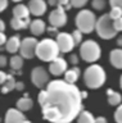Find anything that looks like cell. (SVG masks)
<instances>
[{
  "instance_id": "1",
  "label": "cell",
  "mask_w": 122,
  "mask_h": 123,
  "mask_svg": "<svg viewBox=\"0 0 122 123\" xmlns=\"http://www.w3.org/2000/svg\"><path fill=\"white\" fill-rule=\"evenodd\" d=\"M37 100L44 119L50 123H71L83 110L81 91L64 80L50 81Z\"/></svg>"
},
{
  "instance_id": "2",
  "label": "cell",
  "mask_w": 122,
  "mask_h": 123,
  "mask_svg": "<svg viewBox=\"0 0 122 123\" xmlns=\"http://www.w3.org/2000/svg\"><path fill=\"white\" fill-rule=\"evenodd\" d=\"M59 46L55 40L53 38H44L37 44L36 48V56L43 62H53L55 58L59 56Z\"/></svg>"
},
{
  "instance_id": "3",
  "label": "cell",
  "mask_w": 122,
  "mask_h": 123,
  "mask_svg": "<svg viewBox=\"0 0 122 123\" xmlns=\"http://www.w3.org/2000/svg\"><path fill=\"white\" fill-rule=\"evenodd\" d=\"M105 72L100 65L98 64H91L90 67H87L83 73V81L87 87L93 88H99L105 83Z\"/></svg>"
},
{
  "instance_id": "4",
  "label": "cell",
  "mask_w": 122,
  "mask_h": 123,
  "mask_svg": "<svg viewBox=\"0 0 122 123\" xmlns=\"http://www.w3.org/2000/svg\"><path fill=\"white\" fill-rule=\"evenodd\" d=\"M95 31H96L98 36L104 40H110V38L116 37L118 33V31L114 28L113 19L110 18L109 14H103L102 17L98 18Z\"/></svg>"
},
{
  "instance_id": "5",
  "label": "cell",
  "mask_w": 122,
  "mask_h": 123,
  "mask_svg": "<svg viewBox=\"0 0 122 123\" xmlns=\"http://www.w3.org/2000/svg\"><path fill=\"white\" fill-rule=\"evenodd\" d=\"M96 17H95L94 12H90L89 9H83L78 12L75 18V23L77 30H80L82 33H90L95 30L96 26Z\"/></svg>"
},
{
  "instance_id": "6",
  "label": "cell",
  "mask_w": 122,
  "mask_h": 123,
  "mask_svg": "<svg viewBox=\"0 0 122 123\" xmlns=\"http://www.w3.org/2000/svg\"><path fill=\"white\" fill-rule=\"evenodd\" d=\"M102 55V49L99 44L94 40H86L82 42L80 46V56L82 60L87 62V63H94L96 62Z\"/></svg>"
},
{
  "instance_id": "7",
  "label": "cell",
  "mask_w": 122,
  "mask_h": 123,
  "mask_svg": "<svg viewBox=\"0 0 122 123\" xmlns=\"http://www.w3.org/2000/svg\"><path fill=\"white\" fill-rule=\"evenodd\" d=\"M39 41L35 37H26L22 40L21 42V48H19V53L25 59H32L36 55V48Z\"/></svg>"
},
{
  "instance_id": "8",
  "label": "cell",
  "mask_w": 122,
  "mask_h": 123,
  "mask_svg": "<svg viewBox=\"0 0 122 123\" xmlns=\"http://www.w3.org/2000/svg\"><path fill=\"white\" fill-rule=\"evenodd\" d=\"M31 81L33 86L43 90L49 82V74L44 67H35L31 72Z\"/></svg>"
},
{
  "instance_id": "9",
  "label": "cell",
  "mask_w": 122,
  "mask_h": 123,
  "mask_svg": "<svg viewBox=\"0 0 122 123\" xmlns=\"http://www.w3.org/2000/svg\"><path fill=\"white\" fill-rule=\"evenodd\" d=\"M49 23L53 27L60 28V27L66 26L67 23V14H66V9L62 5H58L57 9H54L53 12H50L49 14Z\"/></svg>"
},
{
  "instance_id": "10",
  "label": "cell",
  "mask_w": 122,
  "mask_h": 123,
  "mask_svg": "<svg viewBox=\"0 0 122 123\" xmlns=\"http://www.w3.org/2000/svg\"><path fill=\"white\" fill-rule=\"evenodd\" d=\"M55 41H57V44H58V46H59L60 53H70V51L73 50V48L76 46L72 35L67 33V32H59L58 35H57Z\"/></svg>"
},
{
  "instance_id": "11",
  "label": "cell",
  "mask_w": 122,
  "mask_h": 123,
  "mask_svg": "<svg viewBox=\"0 0 122 123\" xmlns=\"http://www.w3.org/2000/svg\"><path fill=\"white\" fill-rule=\"evenodd\" d=\"M67 69H68L67 60L64 59V58H60V56L55 58L53 62H50V65H49V71H50V73L55 77H58L60 74H64Z\"/></svg>"
},
{
  "instance_id": "12",
  "label": "cell",
  "mask_w": 122,
  "mask_h": 123,
  "mask_svg": "<svg viewBox=\"0 0 122 123\" xmlns=\"http://www.w3.org/2000/svg\"><path fill=\"white\" fill-rule=\"evenodd\" d=\"M26 117L23 111L19 109H8L4 117V123H25Z\"/></svg>"
},
{
  "instance_id": "13",
  "label": "cell",
  "mask_w": 122,
  "mask_h": 123,
  "mask_svg": "<svg viewBox=\"0 0 122 123\" xmlns=\"http://www.w3.org/2000/svg\"><path fill=\"white\" fill-rule=\"evenodd\" d=\"M48 8V3L45 0H31L28 3V9L35 17H41L45 14Z\"/></svg>"
},
{
  "instance_id": "14",
  "label": "cell",
  "mask_w": 122,
  "mask_h": 123,
  "mask_svg": "<svg viewBox=\"0 0 122 123\" xmlns=\"http://www.w3.org/2000/svg\"><path fill=\"white\" fill-rule=\"evenodd\" d=\"M109 60L114 68L122 69V49L121 48L113 49L109 54Z\"/></svg>"
},
{
  "instance_id": "15",
  "label": "cell",
  "mask_w": 122,
  "mask_h": 123,
  "mask_svg": "<svg viewBox=\"0 0 122 123\" xmlns=\"http://www.w3.org/2000/svg\"><path fill=\"white\" fill-rule=\"evenodd\" d=\"M30 9L28 6H26L25 4H17L13 8V17L18 19H27L30 18Z\"/></svg>"
},
{
  "instance_id": "16",
  "label": "cell",
  "mask_w": 122,
  "mask_h": 123,
  "mask_svg": "<svg viewBox=\"0 0 122 123\" xmlns=\"http://www.w3.org/2000/svg\"><path fill=\"white\" fill-rule=\"evenodd\" d=\"M45 30H46V26H45V22L41 19H35L30 25V31L32 32L33 36H41L45 32Z\"/></svg>"
},
{
  "instance_id": "17",
  "label": "cell",
  "mask_w": 122,
  "mask_h": 123,
  "mask_svg": "<svg viewBox=\"0 0 122 123\" xmlns=\"http://www.w3.org/2000/svg\"><path fill=\"white\" fill-rule=\"evenodd\" d=\"M21 38L19 36H12L10 38H8V41H6V44H5V49H6V51L10 53V54H14V53H17L18 50H19L21 48Z\"/></svg>"
},
{
  "instance_id": "18",
  "label": "cell",
  "mask_w": 122,
  "mask_h": 123,
  "mask_svg": "<svg viewBox=\"0 0 122 123\" xmlns=\"http://www.w3.org/2000/svg\"><path fill=\"white\" fill-rule=\"evenodd\" d=\"M32 106H33V101H32V99L28 98L27 94H25L23 98L17 100V109H19L22 111H27V110L31 109Z\"/></svg>"
},
{
  "instance_id": "19",
  "label": "cell",
  "mask_w": 122,
  "mask_h": 123,
  "mask_svg": "<svg viewBox=\"0 0 122 123\" xmlns=\"http://www.w3.org/2000/svg\"><path fill=\"white\" fill-rule=\"evenodd\" d=\"M80 68L73 67L71 69H67L66 73H64V81H67L68 83H75L76 81L80 78Z\"/></svg>"
},
{
  "instance_id": "20",
  "label": "cell",
  "mask_w": 122,
  "mask_h": 123,
  "mask_svg": "<svg viewBox=\"0 0 122 123\" xmlns=\"http://www.w3.org/2000/svg\"><path fill=\"white\" fill-rule=\"evenodd\" d=\"M31 22L32 21H30V18L27 19H18V18H12V21H10V27H12L13 30H25V28H27V27L31 25Z\"/></svg>"
},
{
  "instance_id": "21",
  "label": "cell",
  "mask_w": 122,
  "mask_h": 123,
  "mask_svg": "<svg viewBox=\"0 0 122 123\" xmlns=\"http://www.w3.org/2000/svg\"><path fill=\"white\" fill-rule=\"evenodd\" d=\"M107 95H108V104L112 106H116V105H120L121 101H122V96L120 92H116L113 90L108 88L107 90Z\"/></svg>"
},
{
  "instance_id": "22",
  "label": "cell",
  "mask_w": 122,
  "mask_h": 123,
  "mask_svg": "<svg viewBox=\"0 0 122 123\" xmlns=\"http://www.w3.org/2000/svg\"><path fill=\"white\" fill-rule=\"evenodd\" d=\"M9 64H10V68H12L13 71H19V69L23 67V56L14 54V55L10 58Z\"/></svg>"
},
{
  "instance_id": "23",
  "label": "cell",
  "mask_w": 122,
  "mask_h": 123,
  "mask_svg": "<svg viewBox=\"0 0 122 123\" xmlns=\"http://www.w3.org/2000/svg\"><path fill=\"white\" fill-rule=\"evenodd\" d=\"M77 123H95V118L93 113L87 110H82L77 117Z\"/></svg>"
},
{
  "instance_id": "24",
  "label": "cell",
  "mask_w": 122,
  "mask_h": 123,
  "mask_svg": "<svg viewBox=\"0 0 122 123\" xmlns=\"http://www.w3.org/2000/svg\"><path fill=\"white\" fill-rule=\"evenodd\" d=\"M16 81H14V77L13 76H8V80L4 82V86H3L1 88V91H3V94H6V92H10L12 90H14L16 88Z\"/></svg>"
},
{
  "instance_id": "25",
  "label": "cell",
  "mask_w": 122,
  "mask_h": 123,
  "mask_svg": "<svg viewBox=\"0 0 122 123\" xmlns=\"http://www.w3.org/2000/svg\"><path fill=\"white\" fill-rule=\"evenodd\" d=\"M109 15H110V18H112L113 21H114V19L121 18L122 17V9H121V8H118V6H112Z\"/></svg>"
},
{
  "instance_id": "26",
  "label": "cell",
  "mask_w": 122,
  "mask_h": 123,
  "mask_svg": "<svg viewBox=\"0 0 122 123\" xmlns=\"http://www.w3.org/2000/svg\"><path fill=\"white\" fill-rule=\"evenodd\" d=\"M105 0H93L91 1V6L94 8L95 10H103L105 8Z\"/></svg>"
},
{
  "instance_id": "27",
  "label": "cell",
  "mask_w": 122,
  "mask_h": 123,
  "mask_svg": "<svg viewBox=\"0 0 122 123\" xmlns=\"http://www.w3.org/2000/svg\"><path fill=\"white\" fill-rule=\"evenodd\" d=\"M72 37H73V41L76 45H80V42L82 41V32L80 30H75L72 32Z\"/></svg>"
},
{
  "instance_id": "28",
  "label": "cell",
  "mask_w": 122,
  "mask_h": 123,
  "mask_svg": "<svg viewBox=\"0 0 122 123\" xmlns=\"http://www.w3.org/2000/svg\"><path fill=\"white\" fill-rule=\"evenodd\" d=\"M87 1L89 0H71V5L72 8H77V9H80V8H83L87 4Z\"/></svg>"
},
{
  "instance_id": "29",
  "label": "cell",
  "mask_w": 122,
  "mask_h": 123,
  "mask_svg": "<svg viewBox=\"0 0 122 123\" xmlns=\"http://www.w3.org/2000/svg\"><path fill=\"white\" fill-rule=\"evenodd\" d=\"M114 119H116L117 123H122V104H120L116 111H114Z\"/></svg>"
},
{
  "instance_id": "30",
  "label": "cell",
  "mask_w": 122,
  "mask_h": 123,
  "mask_svg": "<svg viewBox=\"0 0 122 123\" xmlns=\"http://www.w3.org/2000/svg\"><path fill=\"white\" fill-rule=\"evenodd\" d=\"M58 5L64 6V9H66V10H70L71 8H72L71 0H58ZM58 5H57V6H58Z\"/></svg>"
},
{
  "instance_id": "31",
  "label": "cell",
  "mask_w": 122,
  "mask_h": 123,
  "mask_svg": "<svg viewBox=\"0 0 122 123\" xmlns=\"http://www.w3.org/2000/svg\"><path fill=\"white\" fill-rule=\"evenodd\" d=\"M113 25H114V28H116L118 32L122 31V17L118 18V19H114L113 21Z\"/></svg>"
},
{
  "instance_id": "32",
  "label": "cell",
  "mask_w": 122,
  "mask_h": 123,
  "mask_svg": "<svg viewBox=\"0 0 122 123\" xmlns=\"http://www.w3.org/2000/svg\"><path fill=\"white\" fill-rule=\"evenodd\" d=\"M8 8V0H0V13H3Z\"/></svg>"
},
{
  "instance_id": "33",
  "label": "cell",
  "mask_w": 122,
  "mask_h": 123,
  "mask_svg": "<svg viewBox=\"0 0 122 123\" xmlns=\"http://www.w3.org/2000/svg\"><path fill=\"white\" fill-rule=\"evenodd\" d=\"M110 6H118L122 9V0H109Z\"/></svg>"
},
{
  "instance_id": "34",
  "label": "cell",
  "mask_w": 122,
  "mask_h": 123,
  "mask_svg": "<svg viewBox=\"0 0 122 123\" xmlns=\"http://www.w3.org/2000/svg\"><path fill=\"white\" fill-rule=\"evenodd\" d=\"M70 63L73 64V65H76V64L78 63V56L76 55V54H72V55L70 56Z\"/></svg>"
},
{
  "instance_id": "35",
  "label": "cell",
  "mask_w": 122,
  "mask_h": 123,
  "mask_svg": "<svg viewBox=\"0 0 122 123\" xmlns=\"http://www.w3.org/2000/svg\"><path fill=\"white\" fill-rule=\"evenodd\" d=\"M8 76H9V74H6V73H4L3 71H0V83L4 85V82L8 80Z\"/></svg>"
},
{
  "instance_id": "36",
  "label": "cell",
  "mask_w": 122,
  "mask_h": 123,
  "mask_svg": "<svg viewBox=\"0 0 122 123\" xmlns=\"http://www.w3.org/2000/svg\"><path fill=\"white\" fill-rule=\"evenodd\" d=\"M4 44H6V36L4 32H0V46Z\"/></svg>"
},
{
  "instance_id": "37",
  "label": "cell",
  "mask_w": 122,
  "mask_h": 123,
  "mask_svg": "<svg viewBox=\"0 0 122 123\" xmlns=\"http://www.w3.org/2000/svg\"><path fill=\"white\" fill-rule=\"evenodd\" d=\"M6 65V56L5 55H0V67H5Z\"/></svg>"
},
{
  "instance_id": "38",
  "label": "cell",
  "mask_w": 122,
  "mask_h": 123,
  "mask_svg": "<svg viewBox=\"0 0 122 123\" xmlns=\"http://www.w3.org/2000/svg\"><path fill=\"white\" fill-rule=\"evenodd\" d=\"M95 123H108V122H107V119L104 117H98L95 118Z\"/></svg>"
},
{
  "instance_id": "39",
  "label": "cell",
  "mask_w": 122,
  "mask_h": 123,
  "mask_svg": "<svg viewBox=\"0 0 122 123\" xmlns=\"http://www.w3.org/2000/svg\"><path fill=\"white\" fill-rule=\"evenodd\" d=\"M16 88H17V90H23V88H25L23 82H17L16 83Z\"/></svg>"
},
{
  "instance_id": "40",
  "label": "cell",
  "mask_w": 122,
  "mask_h": 123,
  "mask_svg": "<svg viewBox=\"0 0 122 123\" xmlns=\"http://www.w3.org/2000/svg\"><path fill=\"white\" fill-rule=\"evenodd\" d=\"M48 4L50 6H57L58 5V0H48Z\"/></svg>"
},
{
  "instance_id": "41",
  "label": "cell",
  "mask_w": 122,
  "mask_h": 123,
  "mask_svg": "<svg viewBox=\"0 0 122 123\" xmlns=\"http://www.w3.org/2000/svg\"><path fill=\"white\" fill-rule=\"evenodd\" d=\"M4 30H5V23L3 19H0V32H4Z\"/></svg>"
},
{
  "instance_id": "42",
  "label": "cell",
  "mask_w": 122,
  "mask_h": 123,
  "mask_svg": "<svg viewBox=\"0 0 122 123\" xmlns=\"http://www.w3.org/2000/svg\"><path fill=\"white\" fill-rule=\"evenodd\" d=\"M117 44H118V46H122V36H121V37H118Z\"/></svg>"
},
{
  "instance_id": "43",
  "label": "cell",
  "mask_w": 122,
  "mask_h": 123,
  "mask_svg": "<svg viewBox=\"0 0 122 123\" xmlns=\"http://www.w3.org/2000/svg\"><path fill=\"white\" fill-rule=\"evenodd\" d=\"M81 95H82V99L87 98V92H86V91H81Z\"/></svg>"
},
{
  "instance_id": "44",
  "label": "cell",
  "mask_w": 122,
  "mask_h": 123,
  "mask_svg": "<svg viewBox=\"0 0 122 123\" xmlns=\"http://www.w3.org/2000/svg\"><path fill=\"white\" fill-rule=\"evenodd\" d=\"M120 86H121V88H122V76H121V78H120Z\"/></svg>"
},
{
  "instance_id": "45",
  "label": "cell",
  "mask_w": 122,
  "mask_h": 123,
  "mask_svg": "<svg viewBox=\"0 0 122 123\" xmlns=\"http://www.w3.org/2000/svg\"><path fill=\"white\" fill-rule=\"evenodd\" d=\"M12 1H14V3H18V1H22V0H12Z\"/></svg>"
},
{
  "instance_id": "46",
  "label": "cell",
  "mask_w": 122,
  "mask_h": 123,
  "mask_svg": "<svg viewBox=\"0 0 122 123\" xmlns=\"http://www.w3.org/2000/svg\"><path fill=\"white\" fill-rule=\"evenodd\" d=\"M25 123H31V122H30L28 119H26V121H25Z\"/></svg>"
}]
</instances>
